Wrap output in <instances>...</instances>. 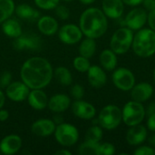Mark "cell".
I'll list each match as a JSON object with an SVG mask.
<instances>
[{
	"label": "cell",
	"mask_w": 155,
	"mask_h": 155,
	"mask_svg": "<svg viewBox=\"0 0 155 155\" xmlns=\"http://www.w3.org/2000/svg\"><path fill=\"white\" fill-rule=\"evenodd\" d=\"M20 76L30 89H43L54 76L51 64L45 58L35 56L27 59L22 65Z\"/></svg>",
	"instance_id": "1"
},
{
	"label": "cell",
	"mask_w": 155,
	"mask_h": 155,
	"mask_svg": "<svg viewBox=\"0 0 155 155\" xmlns=\"http://www.w3.org/2000/svg\"><path fill=\"white\" fill-rule=\"evenodd\" d=\"M79 27L86 37L97 39L103 36L108 28L107 16L98 7H89L84 10L79 20Z\"/></svg>",
	"instance_id": "2"
},
{
	"label": "cell",
	"mask_w": 155,
	"mask_h": 155,
	"mask_svg": "<svg viewBox=\"0 0 155 155\" xmlns=\"http://www.w3.org/2000/svg\"><path fill=\"white\" fill-rule=\"evenodd\" d=\"M132 48L139 57L153 56L155 54V31L150 27L138 30L134 35Z\"/></svg>",
	"instance_id": "3"
},
{
	"label": "cell",
	"mask_w": 155,
	"mask_h": 155,
	"mask_svg": "<svg viewBox=\"0 0 155 155\" xmlns=\"http://www.w3.org/2000/svg\"><path fill=\"white\" fill-rule=\"evenodd\" d=\"M134 35V31L127 26L118 28L111 37L110 48L116 54L121 55L126 54L132 48Z\"/></svg>",
	"instance_id": "4"
},
{
	"label": "cell",
	"mask_w": 155,
	"mask_h": 155,
	"mask_svg": "<svg viewBox=\"0 0 155 155\" xmlns=\"http://www.w3.org/2000/svg\"><path fill=\"white\" fill-rule=\"evenodd\" d=\"M145 117V107L143 103L131 100L127 102L122 109L123 122L128 127L142 124Z\"/></svg>",
	"instance_id": "5"
},
{
	"label": "cell",
	"mask_w": 155,
	"mask_h": 155,
	"mask_svg": "<svg viewBox=\"0 0 155 155\" xmlns=\"http://www.w3.org/2000/svg\"><path fill=\"white\" fill-rule=\"evenodd\" d=\"M97 120L98 124L103 129L108 131L114 130L123 122L122 109L117 105L108 104L100 111Z\"/></svg>",
	"instance_id": "6"
},
{
	"label": "cell",
	"mask_w": 155,
	"mask_h": 155,
	"mask_svg": "<svg viewBox=\"0 0 155 155\" xmlns=\"http://www.w3.org/2000/svg\"><path fill=\"white\" fill-rule=\"evenodd\" d=\"M54 134L57 143L64 147L73 146L77 143L79 139V133L77 128L74 125L66 123L57 124Z\"/></svg>",
	"instance_id": "7"
},
{
	"label": "cell",
	"mask_w": 155,
	"mask_h": 155,
	"mask_svg": "<svg viewBox=\"0 0 155 155\" xmlns=\"http://www.w3.org/2000/svg\"><path fill=\"white\" fill-rule=\"evenodd\" d=\"M112 80L114 86L123 92L131 91V89L136 84L134 73L125 67H116L114 70Z\"/></svg>",
	"instance_id": "8"
},
{
	"label": "cell",
	"mask_w": 155,
	"mask_h": 155,
	"mask_svg": "<svg viewBox=\"0 0 155 155\" xmlns=\"http://www.w3.org/2000/svg\"><path fill=\"white\" fill-rule=\"evenodd\" d=\"M148 12L142 7L133 8L128 12L124 18L125 26L132 29L133 31H138L147 24Z\"/></svg>",
	"instance_id": "9"
},
{
	"label": "cell",
	"mask_w": 155,
	"mask_h": 155,
	"mask_svg": "<svg viewBox=\"0 0 155 155\" xmlns=\"http://www.w3.org/2000/svg\"><path fill=\"white\" fill-rule=\"evenodd\" d=\"M60 40L66 45H74L82 40L84 35L81 28L74 24H67L63 25L59 30Z\"/></svg>",
	"instance_id": "10"
},
{
	"label": "cell",
	"mask_w": 155,
	"mask_h": 155,
	"mask_svg": "<svg viewBox=\"0 0 155 155\" xmlns=\"http://www.w3.org/2000/svg\"><path fill=\"white\" fill-rule=\"evenodd\" d=\"M148 138V129L142 124L129 127L126 132V142L129 145L139 146L143 144Z\"/></svg>",
	"instance_id": "11"
},
{
	"label": "cell",
	"mask_w": 155,
	"mask_h": 155,
	"mask_svg": "<svg viewBox=\"0 0 155 155\" xmlns=\"http://www.w3.org/2000/svg\"><path fill=\"white\" fill-rule=\"evenodd\" d=\"M13 46L15 50H38L41 46V40L35 35L22 34L15 38Z\"/></svg>",
	"instance_id": "12"
},
{
	"label": "cell",
	"mask_w": 155,
	"mask_h": 155,
	"mask_svg": "<svg viewBox=\"0 0 155 155\" xmlns=\"http://www.w3.org/2000/svg\"><path fill=\"white\" fill-rule=\"evenodd\" d=\"M29 89L24 82H12L5 88V94L14 102H21L27 99Z\"/></svg>",
	"instance_id": "13"
},
{
	"label": "cell",
	"mask_w": 155,
	"mask_h": 155,
	"mask_svg": "<svg viewBox=\"0 0 155 155\" xmlns=\"http://www.w3.org/2000/svg\"><path fill=\"white\" fill-rule=\"evenodd\" d=\"M153 93L154 88L151 84L147 82H142L135 84L131 89V99L139 103H144L153 95Z\"/></svg>",
	"instance_id": "14"
},
{
	"label": "cell",
	"mask_w": 155,
	"mask_h": 155,
	"mask_svg": "<svg viewBox=\"0 0 155 155\" xmlns=\"http://www.w3.org/2000/svg\"><path fill=\"white\" fill-rule=\"evenodd\" d=\"M72 111L76 117L83 120H92L96 114L95 107L92 104L83 101L82 99L75 100L72 105Z\"/></svg>",
	"instance_id": "15"
},
{
	"label": "cell",
	"mask_w": 155,
	"mask_h": 155,
	"mask_svg": "<svg viewBox=\"0 0 155 155\" xmlns=\"http://www.w3.org/2000/svg\"><path fill=\"white\" fill-rule=\"evenodd\" d=\"M102 10L107 18L118 19L124 11V4L122 0H103Z\"/></svg>",
	"instance_id": "16"
},
{
	"label": "cell",
	"mask_w": 155,
	"mask_h": 155,
	"mask_svg": "<svg viewBox=\"0 0 155 155\" xmlns=\"http://www.w3.org/2000/svg\"><path fill=\"white\" fill-rule=\"evenodd\" d=\"M87 79L90 85L94 88H101L106 84L107 75L103 67L98 65H91L87 71Z\"/></svg>",
	"instance_id": "17"
},
{
	"label": "cell",
	"mask_w": 155,
	"mask_h": 155,
	"mask_svg": "<svg viewBox=\"0 0 155 155\" xmlns=\"http://www.w3.org/2000/svg\"><path fill=\"white\" fill-rule=\"evenodd\" d=\"M22 147V139L16 134H10L2 139L0 143V152L3 154L12 155L16 153Z\"/></svg>",
	"instance_id": "18"
},
{
	"label": "cell",
	"mask_w": 155,
	"mask_h": 155,
	"mask_svg": "<svg viewBox=\"0 0 155 155\" xmlns=\"http://www.w3.org/2000/svg\"><path fill=\"white\" fill-rule=\"evenodd\" d=\"M56 124L50 119H39L32 124V132L36 136L47 137L54 133Z\"/></svg>",
	"instance_id": "19"
},
{
	"label": "cell",
	"mask_w": 155,
	"mask_h": 155,
	"mask_svg": "<svg viewBox=\"0 0 155 155\" xmlns=\"http://www.w3.org/2000/svg\"><path fill=\"white\" fill-rule=\"evenodd\" d=\"M71 105V99L68 95L64 94H57L53 95L48 100L47 106L49 109L56 114L64 112Z\"/></svg>",
	"instance_id": "20"
},
{
	"label": "cell",
	"mask_w": 155,
	"mask_h": 155,
	"mask_svg": "<svg viewBox=\"0 0 155 155\" xmlns=\"http://www.w3.org/2000/svg\"><path fill=\"white\" fill-rule=\"evenodd\" d=\"M28 103L35 110H43L48 104L46 94L41 89H32L27 96Z\"/></svg>",
	"instance_id": "21"
},
{
	"label": "cell",
	"mask_w": 155,
	"mask_h": 155,
	"mask_svg": "<svg viewBox=\"0 0 155 155\" xmlns=\"http://www.w3.org/2000/svg\"><path fill=\"white\" fill-rule=\"evenodd\" d=\"M39 31L45 35H53L58 31V22L50 15L40 16L37 20Z\"/></svg>",
	"instance_id": "22"
},
{
	"label": "cell",
	"mask_w": 155,
	"mask_h": 155,
	"mask_svg": "<svg viewBox=\"0 0 155 155\" xmlns=\"http://www.w3.org/2000/svg\"><path fill=\"white\" fill-rule=\"evenodd\" d=\"M99 59L101 66L106 71H114L117 67V54L111 48L104 49V51H102Z\"/></svg>",
	"instance_id": "23"
},
{
	"label": "cell",
	"mask_w": 155,
	"mask_h": 155,
	"mask_svg": "<svg viewBox=\"0 0 155 155\" xmlns=\"http://www.w3.org/2000/svg\"><path fill=\"white\" fill-rule=\"evenodd\" d=\"M15 12L18 17H20L23 20H27V21H35L38 20L40 17V13L33 8L32 6L23 4L19 5L15 9Z\"/></svg>",
	"instance_id": "24"
},
{
	"label": "cell",
	"mask_w": 155,
	"mask_h": 155,
	"mask_svg": "<svg viewBox=\"0 0 155 155\" xmlns=\"http://www.w3.org/2000/svg\"><path fill=\"white\" fill-rule=\"evenodd\" d=\"M2 24H3L2 29H3L4 34L9 37L16 38L23 34L22 33V27H21L19 22L16 21L15 19L8 18L5 21H4Z\"/></svg>",
	"instance_id": "25"
},
{
	"label": "cell",
	"mask_w": 155,
	"mask_h": 155,
	"mask_svg": "<svg viewBox=\"0 0 155 155\" xmlns=\"http://www.w3.org/2000/svg\"><path fill=\"white\" fill-rule=\"evenodd\" d=\"M96 52V42L95 39L86 37L85 39L82 40L80 46H79V54L80 55L86 57V58H91L94 55Z\"/></svg>",
	"instance_id": "26"
},
{
	"label": "cell",
	"mask_w": 155,
	"mask_h": 155,
	"mask_svg": "<svg viewBox=\"0 0 155 155\" xmlns=\"http://www.w3.org/2000/svg\"><path fill=\"white\" fill-rule=\"evenodd\" d=\"M54 76L62 85H70L73 82L71 72L64 66H59L54 71Z\"/></svg>",
	"instance_id": "27"
},
{
	"label": "cell",
	"mask_w": 155,
	"mask_h": 155,
	"mask_svg": "<svg viewBox=\"0 0 155 155\" xmlns=\"http://www.w3.org/2000/svg\"><path fill=\"white\" fill-rule=\"evenodd\" d=\"M13 0H0V24L8 19L15 12Z\"/></svg>",
	"instance_id": "28"
},
{
	"label": "cell",
	"mask_w": 155,
	"mask_h": 155,
	"mask_svg": "<svg viewBox=\"0 0 155 155\" xmlns=\"http://www.w3.org/2000/svg\"><path fill=\"white\" fill-rule=\"evenodd\" d=\"M103 128L100 125H94L90 127L85 134V140L93 143H100L103 139Z\"/></svg>",
	"instance_id": "29"
},
{
	"label": "cell",
	"mask_w": 155,
	"mask_h": 155,
	"mask_svg": "<svg viewBox=\"0 0 155 155\" xmlns=\"http://www.w3.org/2000/svg\"><path fill=\"white\" fill-rule=\"evenodd\" d=\"M100 143H93L90 141L84 142L78 147V153L81 155H97Z\"/></svg>",
	"instance_id": "30"
},
{
	"label": "cell",
	"mask_w": 155,
	"mask_h": 155,
	"mask_svg": "<svg viewBox=\"0 0 155 155\" xmlns=\"http://www.w3.org/2000/svg\"><path fill=\"white\" fill-rule=\"evenodd\" d=\"M73 64H74V67L75 68V70L80 73H87L88 69L91 66L89 59L86 57H84L82 55L75 57L74 59Z\"/></svg>",
	"instance_id": "31"
},
{
	"label": "cell",
	"mask_w": 155,
	"mask_h": 155,
	"mask_svg": "<svg viewBox=\"0 0 155 155\" xmlns=\"http://www.w3.org/2000/svg\"><path fill=\"white\" fill-rule=\"evenodd\" d=\"M35 5L44 10L54 9L58 5L60 0H34Z\"/></svg>",
	"instance_id": "32"
},
{
	"label": "cell",
	"mask_w": 155,
	"mask_h": 155,
	"mask_svg": "<svg viewBox=\"0 0 155 155\" xmlns=\"http://www.w3.org/2000/svg\"><path fill=\"white\" fill-rule=\"evenodd\" d=\"M115 153V146L110 143H99L97 155H113Z\"/></svg>",
	"instance_id": "33"
},
{
	"label": "cell",
	"mask_w": 155,
	"mask_h": 155,
	"mask_svg": "<svg viewBox=\"0 0 155 155\" xmlns=\"http://www.w3.org/2000/svg\"><path fill=\"white\" fill-rule=\"evenodd\" d=\"M70 94L74 100H81L84 95V88L80 84H74L70 90Z\"/></svg>",
	"instance_id": "34"
},
{
	"label": "cell",
	"mask_w": 155,
	"mask_h": 155,
	"mask_svg": "<svg viewBox=\"0 0 155 155\" xmlns=\"http://www.w3.org/2000/svg\"><path fill=\"white\" fill-rule=\"evenodd\" d=\"M55 15L58 18L62 20H66L70 16V11L68 7L63 5H58L55 8Z\"/></svg>",
	"instance_id": "35"
},
{
	"label": "cell",
	"mask_w": 155,
	"mask_h": 155,
	"mask_svg": "<svg viewBox=\"0 0 155 155\" xmlns=\"http://www.w3.org/2000/svg\"><path fill=\"white\" fill-rule=\"evenodd\" d=\"M135 155H155V150L153 147L147 145H139V147L134 152Z\"/></svg>",
	"instance_id": "36"
},
{
	"label": "cell",
	"mask_w": 155,
	"mask_h": 155,
	"mask_svg": "<svg viewBox=\"0 0 155 155\" xmlns=\"http://www.w3.org/2000/svg\"><path fill=\"white\" fill-rule=\"evenodd\" d=\"M12 83V74L9 72H4L0 74V88H6Z\"/></svg>",
	"instance_id": "37"
},
{
	"label": "cell",
	"mask_w": 155,
	"mask_h": 155,
	"mask_svg": "<svg viewBox=\"0 0 155 155\" xmlns=\"http://www.w3.org/2000/svg\"><path fill=\"white\" fill-rule=\"evenodd\" d=\"M146 127L149 131L155 133V113L149 115V116H147Z\"/></svg>",
	"instance_id": "38"
},
{
	"label": "cell",
	"mask_w": 155,
	"mask_h": 155,
	"mask_svg": "<svg viewBox=\"0 0 155 155\" xmlns=\"http://www.w3.org/2000/svg\"><path fill=\"white\" fill-rule=\"evenodd\" d=\"M147 24L149 25V27L155 31V9L148 12V18H147Z\"/></svg>",
	"instance_id": "39"
},
{
	"label": "cell",
	"mask_w": 155,
	"mask_h": 155,
	"mask_svg": "<svg viewBox=\"0 0 155 155\" xmlns=\"http://www.w3.org/2000/svg\"><path fill=\"white\" fill-rule=\"evenodd\" d=\"M142 4L143 5V8L147 12H150L155 9V0H143Z\"/></svg>",
	"instance_id": "40"
},
{
	"label": "cell",
	"mask_w": 155,
	"mask_h": 155,
	"mask_svg": "<svg viewBox=\"0 0 155 155\" xmlns=\"http://www.w3.org/2000/svg\"><path fill=\"white\" fill-rule=\"evenodd\" d=\"M124 5L129 6H138L143 3V0H122Z\"/></svg>",
	"instance_id": "41"
},
{
	"label": "cell",
	"mask_w": 155,
	"mask_h": 155,
	"mask_svg": "<svg viewBox=\"0 0 155 155\" xmlns=\"http://www.w3.org/2000/svg\"><path fill=\"white\" fill-rule=\"evenodd\" d=\"M145 113H146V117L154 114L155 113V102L151 103L146 108H145Z\"/></svg>",
	"instance_id": "42"
},
{
	"label": "cell",
	"mask_w": 155,
	"mask_h": 155,
	"mask_svg": "<svg viewBox=\"0 0 155 155\" xmlns=\"http://www.w3.org/2000/svg\"><path fill=\"white\" fill-rule=\"evenodd\" d=\"M9 117V114L6 110H2L0 109V123L1 122H5L8 119Z\"/></svg>",
	"instance_id": "43"
},
{
	"label": "cell",
	"mask_w": 155,
	"mask_h": 155,
	"mask_svg": "<svg viewBox=\"0 0 155 155\" xmlns=\"http://www.w3.org/2000/svg\"><path fill=\"white\" fill-rule=\"evenodd\" d=\"M5 102V95L0 88V109L4 106Z\"/></svg>",
	"instance_id": "44"
},
{
	"label": "cell",
	"mask_w": 155,
	"mask_h": 155,
	"mask_svg": "<svg viewBox=\"0 0 155 155\" xmlns=\"http://www.w3.org/2000/svg\"><path fill=\"white\" fill-rule=\"evenodd\" d=\"M148 142H149L150 145H151L152 147H153V148L155 149V134H152V135L149 137V139H148Z\"/></svg>",
	"instance_id": "45"
},
{
	"label": "cell",
	"mask_w": 155,
	"mask_h": 155,
	"mask_svg": "<svg viewBox=\"0 0 155 155\" xmlns=\"http://www.w3.org/2000/svg\"><path fill=\"white\" fill-rule=\"evenodd\" d=\"M56 155H71V153L65 149H62V150H59L55 153Z\"/></svg>",
	"instance_id": "46"
},
{
	"label": "cell",
	"mask_w": 155,
	"mask_h": 155,
	"mask_svg": "<svg viewBox=\"0 0 155 155\" xmlns=\"http://www.w3.org/2000/svg\"><path fill=\"white\" fill-rule=\"evenodd\" d=\"M83 5H91L93 3H94L96 0H79Z\"/></svg>",
	"instance_id": "47"
},
{
	"label": "cell",
	"mask_w": 155,
	"mask_h": 155,
	"mask_svg": "<svg viewBox=\"0 0 155 155\" xmlns=\"http://www.w3.org/2000/svg\"><path fill=\"white\" fill-rule=\"evenodd\" d=\"M153 81H154V83H155V67H154V70H153Z\"/></svg>",
	"instance_id": "48"
},
{
	"label": "cell",
	"mask_w": 155,
	"mask_h": 155,
	"mask_svg": "<svg viewBox=\"0 0 155 155\" xmlns=\"http://www.w3.org/2000/svg\"><path fill=\"white\" fill-rule=\"evenodd\" d=\"M64 1H67L68 2V1H72V0H64Z\"/></svg>",
	"instance_id": "49"
},
{
	"label": "cell",
	"mask_w": 155,
	"mask_h": 155,
	"mask_svg": "<svg viewBox=\"0 0 155 155\" xmlns=\"http://www.w3.org/2000/svg\"><path fill=\"white\" fill-rule=\"evenodd\" d=\"M154 150H155V149H154Z\"/></svg>",
	"instance_id": "50"
}]
</instances>
